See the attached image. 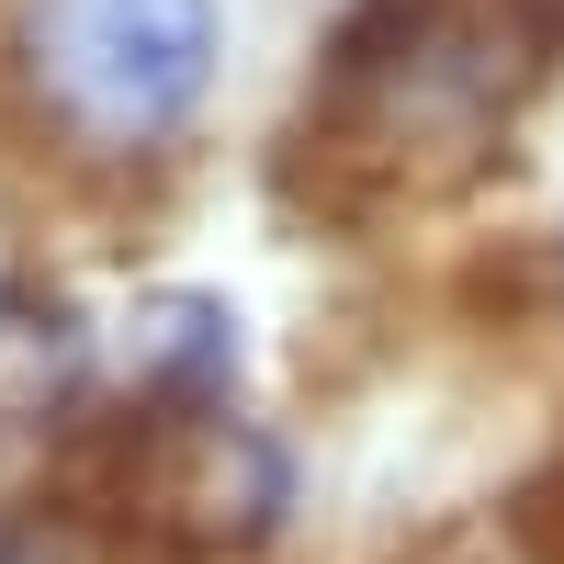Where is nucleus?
<instances>
[{"label": "nucleus", "mask_w": 564, "mask_h": 564, "mask_svg": "<svg viewBox=\"0 0 564 564\" xmlns=\"http://www.w3.org/2000/svg\"><path fill=\"white\" fill-rule=\"evenodd\" d=\"M23 90L79 159H148L215 90V0H23Z\"/></svg>", "instance_id": "2"}, {"label": "nucleus", "mask_w": 564, "mask_h": 564, "mask_svg": "<svg viewBox=\"0 0 564 564\" xmlns=\"http://www.w3.org/2000/svg\"><path fill=\"white\" fill-rule=\"evenodd\" d=\"M564 68V0H350L316 57L305 159L339 204L475 181Z\"/></svg>", "instance_id": "1"}]
</instances>
